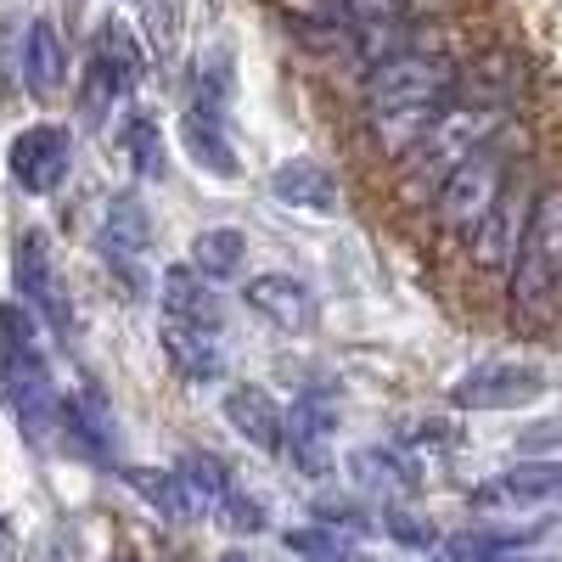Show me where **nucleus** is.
Listing matches in <instances>:
<instances>
[{
  "mask_svg": "<svg viewBox=\"0 0 562 562\" xmlns=\"http://www.w3.org/2000/svg\"><path fill=\"white\" fill-rule=\"evenodd\" d=\"M0 400L18 416L29 445H52L63 428V394L45 366V349L34 338V310L29 304H0Z\"/></svg>",
  "mask_w": 562,
  "mask_h": 562,
  "instance_id": "1",
  "label": "nucleus"
},
{
  "mask_svg": "<svg viewBox=\"0 0 562 562\" xmlns=\"http://www.w3.org/2000/svg\"><path fill=\"white\" fill-rule=\"evenodd\" d=\"M501 119H506L501 108H467V102L445 108L439 124H434V135L411 153V164H405V175H400V203H411V209L439 203V192L450 186V175L501 135Z\"/></svg>",
  "mask_w": 562,
  "mask_h": 562,
  "instance_id": "2",
  "label": "nucleus"
},
{
  "mask_svg": "<svg viewBox=\"0 0 562 562\" xmlns=\"http://www.w3.org/2000/svg\"><path fill=\"white\" fill-rule=\"evenodd\" d=\"M557 299H562V186H546L535 198L518 265L506 270V304L524 326H540L557 315Z\"/></svg>",
  "mask_w": 562,
  "mask_h": 562,
  "instance_id": "3",
  "label": "nucleus"
},
{
  "mask_svg": "<svg viewBox=\"0 0 562 562\" xmlns=\"http://www.w3.org/2000/svg\"><path fill=\"white\" fill-rule=\"evenodd\" d=\"M461 68L445 52H405L378 68H366L360 97L366 108H456Z\"/></svg>",
  "mask_w": 562,
  "mask_h": 562,
  "instance_id": "4",
  "label": "nucleus"
},
{
  "mask_svg": "<svg viewBox=\"0 0 562 562\" xmlns=\"http://www.w3.org/2000/svg\"><path fill=\"white\" fill-rule=\"evenodd\" d=\"M501 198H506V164H501L495 140H490V147L467 158V164L450 175V186L439 192V203H434L439 231H445V237H473Z\"/></svg>",
  "mask_w": 562,
  "mask_h": 562,
  "instance_id": "5",
  "label": "nucleus"
},
{
  "mask_svg": "<svg viewBox=\"0 0 562 562\" xmlns=\"http://www.w3.org/2000/svg\"><path fill=\"white\" fill-rule=\"evenodd\" d=\"M546 394V371L529 360H495V366H473L467 378H456L450 405L461 411H518L535 405Z\"/></svg>",
  "mask_w": 562,
  "mask_h": 562,
  "instance_id": "6",
  "label": "nucleus"
},
{
  "mask_svg": "<svg viewBox=\"0 0 562 562\" xmlns=\"http://www.w3.org/2000/svg\"><path fill=\"white\" fill-rule=\"evenodd\" d=\"M12 180L23 186L29 198H45V192H57V186L68 180V164H74V135L63 124H34L12 140Z\"/></svg>",
  "mask_w": 562,
  "mask_h": 562,
  "instance_id": "7",
  "label": "nucleus"
},
{
  "mask_svg": "<svg viewBox=\"0 0 562 562\" xmlns=\"http://www.w3.org/2000/svg\"><path fill=\"white\" fill-rule=\"evenodd\" d=\"M12 281H18L23 304H29L40 321H52L57 333H68V293H63V281H57V259H52V248H45L40 231L18 237V254H12Z\"/></svg>",
  "mask_w": 562,
  "mask_h": 562,
  "instance_id": "8",
  "label": "nucleus"
},
{
  "mask_svg": "<svg viewBox=\"0 0 562 562\" xmlns=\"http://www.w3.org/2000/svg\"><path fill=\"white\" fill-rule=\"evenodd\" d=\"M333 434H338V405L333 394H304L288 411V456L299 473L321 479L333 467Z\"/></svg>",
  "mask_w": 562,
  "mask_h": 562,
  "instance_id": "9",
  "label": "nucleus"
},
{
  "mask_svg": "<svg viewBox=\"0 0 562 562\" xmlns=\"http://www.w3.org/2000/svg\"><path fill=\"white\" fill-rule=\"evenodd\" d=\"M529 214H535V198H524V192H512V186H506V198L490 209V220L473 231V237H467V254H473V265H479V270H512V265H518Z\"/></svg>",
  "mask_w": 562,
  "mask_h": 562,
  "instance_id": "10",
  "label": "nucleus"
},
{
  "mask_svg": "<svg viewBox=\"0 0 562 562\" xmlns=\"http://www.w3.org/2000/svg\"><path fill=\"white\" fill-rule=\"evenodd\" d=\"M445 108H366L360 113V140L371 158H411L422 140L434 135Z\"/></svg>",
  "mask_w": 562,
  "mask_h": 562,
  "instance_id": "11",
  "label": "nucleus"
},
{
  "mask_svg": "<svg viewBox=\"0 0 562 562\" xmlns=\"http://www.w3.org/2000/svg\"><path fill=\"white\" fill-rule=\"evenodd\" d=\"M270 198H276V203H288L293 214H315V220H326V214H338L344 186H338L333 169H321V164H310V158H288V164L270 175Z\"/></svg>",
  "mask_w": 562,
  "mask_h": 562,
  "instance_id": "12",
  "label": "nucleus"
},
{
  "mask_svg": "<svg viewBox=\"0 0 562 562\" xmlns=\"http://www.w3.org/2000/svg\"><path fill=\"white\" fill-rule=\"evenodd\" d=\"M225 422L237 428L254 450H265V456H281L288 450V411H281L259 383H237L225 394Z\"/></svg>",
  "mask_w": 562,
  "mask_h": 562,
  "instance_id": "13",
  "label": "nucleus"
},
{
  "mask_svg": "<svg viewBox=\"0 0 562 562\" xmlns=\"http://www.w3.org/2000/svg\"><path fill=\"white\" fill-rule=\"evenodd\" d=\"M164 355L186 383H214L225 371V349H220V326H192V321H169L164 315Z\"/></svg>",
  "mask_w": 562,
  "mask_h": 562,
  "instance_id": "14",
  "label": "nucleus"
},
{
  "mask_svg": "<svg viewBox=\"0 0 562 562\" xmlns=\"http://www.w3.org/2000/svg\"><path fill=\"white\" fill-rule=\"evenodd\" d=\"M524 90V63L512 57V52H484L461 68V85H456V102L467 108H501Z\"/></svg>",
  "mask_w": 562,
  "mask_h": 562,
  "instance_id": "15",
  "label": "nucleus"
},
{
  "mask_svg": "<svg viewBox=\"0 0 562 562\" xmlns=\"http://www.w3.org/2000/svg\"><path fill=\"white\" fill-rule=\"evenodd\" d=\"M147 243H153V220H147V209H140V198H130V192L113 198L108 203V225H102V237H97L102 259L135 281V259L147 254Z\"/></svg>",
  "mask_w": 562,
  "mask_h": 562,
  "instance_id": "16",
  "label": "nucleus"
},
{
  "mask_svg": "<svg viewBox=\"0 0 562 562\" xmlns=\"http://www.w3.org/2000/svg\"><path fill=\"white\" fill-rule=\"evenodd\" d=\"M248 304L281 326V333H310L315 326V293L304 288L299 276H254L248 281Z\"/></svg>",
  "mask_w": 562,
  "mask_h": 562,
  "instance_id": "17",
  "label": "nucleus"
},
{
  "mask_svg": "<svg viewBox=\"0 0 562 562\" xmlns=\"http://www.w3.org/2000/svg\"><path fill=\"white\" fill-rule=\"evenodd\" d=\"M562 495V461H524V467H512V473L490 479L473 490V506H535V501H551Z\"/></svg>",
  "mask_w": 562,
  "mask_h": 562,
  "instance_id": "18",
  "label": "nucleus"
},
{
  "mask_svg": "<svg viewBox=\"0 0 562 562\" xmlns=\"http://www.w3.org/2000/svg\"><path fill=\"white\" fill-rule=\"evenodd\" d=\"M23 79H29V97L34 102H52L63 79H68V52H63V34L52 18H34L29 40H23Z\"/></svg>",
  "mask_w": 562,
  "mask_h": 562,
  "instance_id": "19",
  "label": "nucleus"
},
{
  "mask_svg": "<svg viewBox=\"0 0 562 562\" xmlns=\"http://www.w3.org/2000/svg\"><path fill=\"white\" fill-rule=\"evenodd\" d=\"M180 140H186V153H192V164H203L209 175H220V180L237 175V147H231V135H225L220 108L192 102L186 119H180Z\"/></svg>",
  "mask_w": 562,
  "mask_h": 562,
  "instance_id": "20",
  "label": "nucleus"
},
{
  "mask_svg": "<svg viewBox=\"0 0 562 562\" xmlns=\"http://www.w3.org/2000/svg\"><path fill=\"white\" fill-rule=\"evenodd\" d=\"M63 434L79 445V456H90V461H113V439H119V428H113V416H108V405H102L97 389H79V394L63 400Z\"/></svg>",
  "mask_w": 562,
  "mask_h": 562,
  "instance_id": "21",
  "label": "nucleus"
},
{
  "mask_svg": "<svg viewBox=\"0 0 562 562\" xmlns=\"http://www.w3.org/2000/svg\"><path fill=\"white\" fill-rule=\"evenodd\" d=\"M158 304L169 321H192V326H220V299L209 288V276L192 265H175L158 281Z\"/></svg>",
  "mask_w": 562,
  "mask_h": 562,
  "instance_id": "22",
  "label": "nucleus"
},
{
  "mask_svg": "<svg viewBox=\"0 0 562 562\" xmlns=\"http://www.w3.org/2000/svg\"><path fill=\"white\" fill-rule=\"evenodd\" d=\"M349 479H355L366 495L405 501V495L416 490V467H411L400 450H389V445H366V450L349 456Z\"/></svg>",
  "mask_w": 562,
  "mask_h": 562,
  "instance_id": "23",
  "label": "nucleus"
},
{
  "mask_svg": "<svg viewBox=\"0 0 562 562\" xmlns=\"http://www.w3.org/2000/svg\"><path fill=\"white\" fill-rule=\"evenodd\" d=\"M175 473L186 484V501H192V512H220L231 501V473H225V461L209 456V450H186L175 461Z\"/></svg>",
  "mask_w": 562,
  "mask_h": 562,
  "instance_id": "24",
  "label": "nucleus"
},
{
  "mask_svg": "<svg viewBox=\"0 0 562 562\" xmlns=\"http://www.w3.org/2000/svg\"><path fill=\"white\" fill-rule=\"evenodd\" d=\"M243 259H248V237H243V231H231V225H214V231H198V237H192V270H203L209 281L237 276Z\"/></svg>",
  "mask_w": 562,
  "mask_h": 562,
  "instance_id": "25",
  "label": "nucleus"
},
{
  "mask_svg": "<svg viewBox=\"0 0 562 562\" xmlns=\"http://www.w3.org/2000/svg\"><path fill=\"white\" fill-rule=\"evenodd\" d=\"M124 484L147 501V506H158L164 518H192V501H186L180 473H158V467H124Z\"/></svg>",
  "mask_w": 562,
  "mask_h": 562,
  "instance_id": "26",
  "label": "nucleus"
},
{
  "mask_svg": "<svg viewBox=\"0 0 562 562\" xmlns=\"http://www.w3.org/2000/svg\"><path fill=\"white\" fill-rule=\"evenodd\" d=\"M119 140H124V158L135 164V175H147V180H164V175H169L164 130H158L153 119H140V113H135V119L124 124V135H119Z\"/></svg>",
  "mask_w": 562,
  "mask_h": 562,
  "instance_id": "27",
  "label": "nucleus"
},
{
  "mask_svg": "<svg viewBox=\"0 0 562 562\" xmlns=\"http://www.w3.org/2000/svg\"><path fill=\"white\" fill-rule=\"evenodd\" d=\"M529 540H540V529H473V535L450 540V557L456 562H490V557H512Z\"/></svg>",
  "mask_w": 562,
  "mask_h": 562,
  "instance_id": "28",
  "label": "nucleus"
},
{
  "mask_svg": "<svg viewBox=\"0 0 562 562\" xmlns=\"http://www.w3.org/2000/svg\"><path fill=\"white\" fill-rule=\"evenodd\" d=\"M124 97H130V79L113 74L102 57H90V63H85V85H79V108H85L90 119H102V113H113V102H124Z\"/></svg>",
  "mask_w": 562,
  "mask_h": 562,
  "instance_id": "29",
  "label": "nucleus"
},
{
  "mask_svg": "<svg viewBox=\"0 0 562 562\" xmlns=\"http://www.w3.org/2000/svg\"><path fill=\"white\" fill-rule=\"evenodd\" d=\"M90 57H102L113 74H124L130 85L140 79V45H135V34L124 29V23H102L97 29V40H90Z\"/></svg>",
  "mask_w": 562,
  "mask_h": 562,
  "instance_id": "30",
  "label": "nucleus"
},
{
  "mask_svg": "<svg viewBox=\"0 0 562 562\" xmlns=\"http://www.w3.org/2000/svg\"><path fill=\"white\" fill-rule=\"evenodd\" d=\"M383 529H389V540H400V546H439L434 518H416V512H400V506L383 512Z\"/></svg>",
  "mask_w": 562,
  "mask_h": 562,
  "instance_id": "31",
  "label": "nucleus"
},
{
  "mask_svg": "<svg viewBox=\"0 0 562 562\" xmlns=\"http://www.w3.org/2000/svg\"><path fill=\"white\" fill-rule=\"evenodd\" d=\"M288 546H293L299 557H315V562H349V557H355V551H349V540H344L338 529H326V535L299 529V535H288Z\"/></svg>",
  "mask_w": 562,
  "mask_h": 562,
  "instance_id": "32",
  "label": "nucleus"
},
{
  "mask_svg": "<svg viewBox=\"0 0 562 562\" xmlns=\"http://www.w3.org/2000/svg\"><path fill=\"white\" fill-rule=\"evenodd\" d=\"M220 518H225V529H237V535H259L265 529V501L231 490V501L220 506Z\"/></svg>",
  "mask_w": 562,
  "mask_h": 562,
  "instance_id": "33",
  "label": "nucleus"
},
{
  "mask_svg": "<svg viewBox=\"0 0 562 562\" xmlns=\"http://www.w3.org/2000/svg\"><path fill=\"white\" fill-rule=\"evenodd\" d=\"M315 518H321V524H344L349 535H355V529H366V518H360V512H355L349 501H321V506H315Z\"/></svg>",
  "mask_w": 562,
  "mask_h": 562,
  "instance_id": "34",
  "label": "nucleus"
},
{
  "mask_svg": "<svg viewBox=\"0 0 562 562\" xmlns=\"http://www.w3.org/2000/svg\"><path fill=\"white\" fill-rule=\"evenodd\" d=\"M34 562H74V551H68L63 540H40V551H34Z\"/></svg>",
  "mask_w": 562,
  "mask_h": 562,
  "instance_id": "35",
  "label": "nucleus"
},
{
  "mask_svg": "<svg viewBox=\"0 0 562 562\" xmlns=\"http://www.w3.org/2000/svg\"><path fill=\"white\" fill-rule=\"evenodd\" d=\"M0 562H12V529L0 524Z\"/></svg>",
  "mask_w": 562,
  "mask_h": 562,
  "instance_id": "36",
  "label": "nucleus"
},
{
  "mask_svg": "<svg viewBox=\"0 0 562 562\" xmlns=\"http://www.w3.org/2000/svg\"><path fill=\"white\" fill-rule=\"evenodd\" d=\"M490 562H546V557H518V551H512V557H490Z\"/></svg>",
  "mask_w": 562,
  "mask_h": 562,
  "instance_id": "37",
  "label": "nucleus"
},
{
  "mask_svg": "<svg viewBox=\"0 0 562 562\" xmlns=\"http://www.w3.org/2000/svg\"><path fill=\"white\" fill-rule=\"evenodd\" d=\"M220 562H254V557H248V551H225Z\"/></svg>",
  "mask_w": 562,
  "mask_h": 562,
  "instance_id": "38",
  "label": "nucleus"
},
{
  "mask_svg": "<svg viewBox=\"0 0 562 562\" xmlns=\"http://www.w3.org/2000/svg\"><path fill=\"white\" fill-rule=\"evenodd\" d=\"M119 562H135V557H130V551H119Z\"/></svg>",
  "mask_w": 562,
  "mask_h": 562,
  "instance_id": "39",
  "label": "nucleus"
},
{
  "mask_svg": "<svg viewBox=\"0 0 562 562\" xmlns=\"http://www.w3.org/2000/svg\"><path fill=\"white\" fill-rule=\"evenodd\" d=\"M0 90H7V74H0Z\"/></svg>",
  "mask_w": 562,
  "mask_h": 562,
  "instance_id": "40",
  "label": "nucleus"
}]
</instances>
